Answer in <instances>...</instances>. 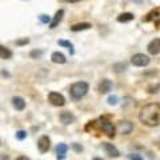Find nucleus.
Segmentation results:
<instances>
[{
  "instance_id": "obj_2",
  "label": "nucleus",
  "mask_w": 160,
  "mask_h": 160,
  "mask_svg": "<svg viewBox=\"0 0 160 160\" xmlns=\"http://www.w3.org/2000/svg\"><path fill=\"white\" fill-rule=\"evenodd\" d=\"M88 89H89V86L87 82H76L69 88V95H71V98L73 100H80L87 95Z\"/></svg>"
},
{
  "instance_id": "obj_16",
  "label": "nucleus",
  "mask_w": 160,
  "mask_h": 160,
  "mask_svg": "<svg viewBox=\"0 0 160 160\" xmlns=\"http://www.w3.org/2000/svg\"><path fill=\"white\" fill-rule=\"evenodd\" d=\"M92 28V24L91 23H78V24H73L71 27V31L72 32H79V31H86V29Z\"/></svg>"
},
{
  "instance_id": "obj_20",
  "label": "nucleus",
  "mask_w": 160,
  "mask_h": 160,
  "mask_svg": "<svg viewBox=\"0 0 160 160\" xmlns=\"http://www.w3.org/2000/svg\"><path fill=\"white\" fill-rule=\"evenodd\" d=\"M59 46H63V47H67L69 49V53L73 55L75 53V49H73V44L71 42H68V40H59L58 42Z\"/></svg>"
},
{
  "instance_id": "obj_4",
  "label": "nucleus",
  "mask_w": 160,
  "mask_h": 160,
  "mask_svg": "<svg viewBox=\"0 0 160 160\" xmlns=\"http://www.w3.org/2000/svg\"><path fill=\"white\" fill-rule=\"evenodd\" d=\"M48 102L55 107H63L64 104H66V98H64L62 93L52 91L48 93Z\"/></svg>"
},
{
  "instance_id": "obj_15",
  "label": "nucleus",
  "mask_w": 160,
  "mask_h": 160,
  "mask_svg": "<svg viewBox=\"0 0 160 160\" xmlns=\"http://www.w3.org/2000/svg\"><path fill=\"white\" fill-rule=\"evenodd\" d=\"M68 151V146L67 144H64V143H60L58 144V147H56V153H58V159L59 160H63L64 158H66V153Z\"/></svg>"
},
{
  "instance_id": "obj_21",
  "label": "nucleus",
  "mask_w": 160,
  "mask_h": 160,
  "mask_svg": "<svg viewBox=\"0 0 160 160\" xmlns=\"http://www.w3.org/2000/svg\"><path fill=\"white\" fill-rule=\"evenodd\" d=\"M42 55H43V51H40V49H33V51H31V53H29V56L32 59H39V58H42Z\"/></svg>"
},
{
  "instance_id": "obj_8",
  "label": "nucleus",
  "mask_w": 160,
  "mask_h": 160,
  "mask_svg": "<svg viewBox=\"0 0 160 160\" xmlns=\"http://www.w3.org/2000/svg\"><path fill=\"white\" fill-rule=\"evenodd\" d=\"M147 51L149 55H153V56L160 53V39L159 38H155L153 40H151V42L148 43Z\"/></svg>"
},
{
  "instance_id": "obj_32",
  "label": "nucleus",
  "mask_w": 160,
  "mask_h": 160,
  "mask_svg": "<svg viewBox=\"0 0 160 160\" xmlns=\"http://www.w3.org/2000/svg\"><path fill=\"white\" fill-rule=\"evenodd\" d=\"M2 160H8V156H6V155H3V156H2Z\"/></svg>"
},
{
  "instance_id": "obj_22",
  "label": "nucleus",
  "mask_w": 160,
  "mask_h": 160,
  "mask_svg": "<svg viewBox=\"0 0 160 160\" xmlns=\"http://www.w3.org/2000/svg\"><path fill=\"white\" fill-rule=\"evenodd\" d=\"M118 96H116V95H112V96H109L108 99H107V103L109 104V106H116V104H118Z\"/></svg>"
},
{
  "instance_id": "obj_23",
  "label": "nucleus",
  "mask_w": 160,
  "mask_h": 160,
  "mask_svg": "<svg viewBox=\"0 0 160 160\" xmlns=\"http://www.w3.org/2000/svg\"><path fill=\"white\" fill-rule=\"evenodd\" d=\"M15 136H16L18 140H24V139L27 138V132L23 131V129H20V131L16 132V135H15Z\"/></svg>"
},
{
  "instance_id": "obj_12",
  "label": "nucleus",
  "mask_w": 160,
  "mask_h": 160,
  "mask_svg": "<svg viewBox=\"0 0 160 160\" xmlns=\"http://www.w3.org/2000/svg\"><path fill=\"white\" fill-rule=\"evenodd\" d=\"M12 106L16 111H23L26 108V100L22 96H13L12 98Z\"/></svg>"
},
{
  "instance_id": "obj_29",
  "label": "nucleus",
  "mask_w": 160,
  "mask_h": 160,
  "mask_svg": "<svg viewBox=\"0 0 160 160\" xmlns=\"http://www.w3.org/2000/svg\"><path fill=\"white\" fill-rule=\"evenodd\" d=\"M15 160H29V158H27V156H19V158H16Z\"/></svg>"
},
{
  "instance_id": "obj_3",
  "label": "nucleus",
  "mask_w": 160,
  "mask_h": 160,
  "mask_svg": "<svg viewBox=\"0 0 160 160\" xmlns=\"http://www.w3.org/2000/svg\"><path fill=\"white\" fill-rule=\"evenodd\" d=\"M99 126L102 128V131L107 135L108 138H113L115 132H116V128L112 124V122H109L107 118H100L99 119Z\"/></svg>"
},
{
  "instance_id": "obj_24",
  "label": "nucleus",
  "mask_w": 160,
  "mask_h": 160,
  "mask_svg": "<svg viewBox=\"0 0 160 160\" xmlns=\"http://www.w3.org/2000/svg\"><path fill=\"white\" fill-rule=\"evenodd\" d=\"M160 89V84H156V86H149L148 87V92L149 93H158Z\"/></svg>"
},
{
  "instance_id": "obj_25",
  "label": "nucleus",
  "mask_w": 160,
  "mask_h": 160,
  "mask_svg": "<svg viewBox=\"0 0 160 160\" xmlns=\"http://www.w3.org/2000/svg\"><path fill=\"white\" fill-rule=\"evenodd\" d=\"M39 19H40V22L44 23V24L49 23V16H48V15H44V13H42V15H40V16H39Z\"/></svg>"
},
{
  "instance_id": "obj_27",
  "label": "nucleus",
  "mask_w": 160,
  "mask_h": 160,
  "mask_svg": "<svg viewBox=\"0 0 160 160\" xmlns=\"http://www.w3.org/2000/svg\"><path fill=\"white\" fill-rule=\"evenodd\" d=\"M28 43H29V39H28V38H24V39L16 40V44H18V46H24V44H28Z\"/></svg>"
},
{
  "instance_id": "obj_7",
  "label": "nucleus",
  "mask_w": 160,
  "mask_h": 160,
  "mask_svg": "<svg viewBox=\"0 0 160 160\" xmlns=\"http://www.w3.org/2000/svg\"><path fill=\"white\" fill-rule=\"evenodd\" d=\"M49 147H51V139H49L47 135H43V136L38 140V148H39L40 153L48 152Z\"/></svg>"
},
{
  "instance_id": "obj_10",
  "label": "nucleus",
  "mask_w": 160,
  "mask_h": 160,
  "mask_svg": "<svg viewBox=\"0 0 160 160\" xmlns=\"http://www.w3.org/2000/svg\"><path fill=\"white\" fill-rule=\"evenodd\" d=\"M59 119H60V122H62L64 126L72 124L75 120H76L75 115H73L72 112H69V111H64V112H62V113H60V116H59Z\"/></svg>"
},
{
  "instance_id": "obj_9",
  "label": "nucleus",
  "mask_w": 160,
  "mask_h": 160,
  "mask_svg": "<svg viewBox=\"0 0 160 160\" xmlns=\"http://www.w3.org/2000/svg\"><path fill=\"white\" fill-rule=\"evenodd\" d=\"M102 147H103V149L106 151V153L108 155V156H111V158H119L120 156L119 149L115 147L113 144H111V143H102Z\"/></svg>"
},
{
  "instance_id": "obj_11",
  "label": "nucleus",
  "mask_w": 160,
  "mask_h": 160,
  "mask_svg": "<svg viewBox=\"0 0 160 160\" xmlns=\"http://www.w3.org/2000/svg\"><path fill=\"white\" fill-rule=\"evenodd\" d=\"M112 87H113V84H112L111 80H108V79H103L102 82L99 83L98 89H99V92H100V93H108V92L112 89Z\"/></svg>"
},
{
  "instance_id": "obj_33",
  "label": "nucleus",
  "mask_w": 160,
  "mask_h": 160,
  "mask_svg": "<svg viewBox=\"0 0 160 160\" xmlns=\"http://www.w3.org/2000/svg\"><path fill=\"white\" fill-rule=\"evenodd\" d=\"M93 160H103V159H100V158H95Z\"/></svg>"
},
{
  "instance_id": "obj_13",
  "label": "nucleus",
  "mask_w": 160,
  "mask_h": 160,
  "mask_svg": "<svg viewBox=\"0 0 160 160\" xmlns=\"http://www.w3.org/2000/svg\"><path fill=\"white\" fill-rule=\"evenodd\" d=\"M63 16H64V9H59V11L55 13V16H53V19L51 20V23H49V28H56L59 24H60V22L63 20Z\"/></svg>"
},
{
  "instance_id": "obj_26",
  "label": "nucleus",
  "mask_w": 160,
  "mask_h": 160,
  "mask_svg": "<svg viewBox=\"0 0 160 160\" xmlns=\"http://www.w3.org/2000/svg\"><path fill=\"white\" fill-rule=\"evenodd\" d=\"M128 158H129V160H144V159L140 156V155H138V153H129Z\"/></svg>"
},
{
  "instance_id": "obj_17",
  "label": "nucleus",
  "mask_w": 160,
  "mask_h": 160,
  "mask_svg": "<svg viewBox=\"0 0 160 160\" xmlns=\"http://www.w3.org/2000/svg\"><path fill=\"white\" fill-rule=\"evenodd\" d=\"M51 60H52V63H55V64H64L67 62L66 56H64L62 52H53L51 55Z\"/></svg>"
},
{
  "instance_id": "obj_18",
  "label": "nucleus",
  "mask_w": 160,
  "mask_h": 160,
  "mask_svg": "<svg viewBox=\"0 0 160 160\" xmlns=\"http://www.w3.org/2000/svg\"><path fill=\"white\" fill-rule=\"evenodd\" d=\"M12 55L13 53H12L11 49L0 44V59H4V60H6V59H11Z\"/></svg>"
},
{
  "instance_id": "obj_14",
  "label": "nucleus",
  "mask_w": 160,
  "mask_h": 160,
  "mask_svg": "<svg viewBox=\"0 0 160 160\" xmlns=\"http://www.w3.org/2000/svg\"><path fill=\"white\" fill-rule=\"evenodd\" d=\"M133 19H135V15L132 12H123L116 18L119 23H129V22H132Z\"/></svg>"
},
{
  "instance_id": "obj_19",
  "label": "nucleus",
  "mask_w": 160,
  "mask_h": 160,
  "mask_svg": "<svg viewBox=\"0 0 160 160\" xmlns=\"http://www.w3.org/2000/svg\"><path fill=\"white\" fill-rule=\"evenodd\" d=\"M112 69L116 73H120V72H124L127 69V63H124V62H119V63H115L113 66H112Z\"/></svg>"
},
{
  "instance_id": "obj_5",
  "label": "nucleus",
  "mask_w": 160,
  "mask_h": 160,
  "mask_svg": "<svg viewBox=\"0 0 160 160\" xmlns=\"http://www.w3.org/2000/svg\"><path fill=\"white\" fill-rule=\"evenodd\" d=\"M149 62H151V59L144 53H136L131 58V63L135 67H146L149 64Z\"/></svg>"
},
{
  "instance_id": "obj_31",
  "label": "nucleus",
  "mask_w": 160,
  "mask_h": 160,
  "mask_svg": "<svg viewBox=\"0 0 160 160\" xmlns=\"http://www.w3.org/2000/svg\"><path fill=\"white\" fill-rule=\"evenodd\" d=\"M132 2H135V3H138V4H142V3H143V0H132Z\"/></svg>"
},
{
  "instance_id": "obj_1",
  "label": "nucleus",
  "mask_w": 160,
  "mask_h": 160,
  "mask_svg": "<svg viewBox=\"0 0 160 160\" xmlns=\"http://www.w3.org/2000/svg\"><path fill=\"white\" fill-rule=\"evenodd\" d=\"M139 120L147 127L160 126V103H149L139 112Z\"/></svg>"
},
{
  "instance_id": "obj_30",
  "label": "nucleus",
  "mask_w": 160,
  "mask_h": 160,
  "mask_svg": "<svg viewBox=\"0 0 160 160\" xmlns=\"http://www.w3.org/2000/svg\"><path fill=\"white\" fill-rule=\"evenodd\" d=\"M67 3H79V2H82V0H66Z\"/></svg>"
},
{
  "instance_id": "obj_6",
  "label": "nucleus",
  "mask_w": 160,
  "mask_h": 160,
  "mask_svg": "<svg viewBox=\"0 0 160 160\" xmlns=\"http://www.w3.org/2000/svg\"><path fill=\"white\" fill-rule=\"evenodd\" d=\"M116 128V131L119 133H122V135H129L132 132V129H133V124L129 122V120H120V122L118 123V126L115 127Z\"/></svg>"
},
{
  "instance_id": "obj_28",
  "label": "nucleus",
  "mask_w": 160,
  "mask_h": 160,
  "mask_svg": "<svg viewBox=\"0 0 160 160\" xmlns=\"http://www.w3.org/2000/svg\"><path fill=\"white\" fill-rule=\"evenodd\" d=\"M72 148H73L76 152H82V151H83V147L80 146V144H78V143H73V144H72Z\"/></svg>"
}]
</instances>
